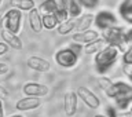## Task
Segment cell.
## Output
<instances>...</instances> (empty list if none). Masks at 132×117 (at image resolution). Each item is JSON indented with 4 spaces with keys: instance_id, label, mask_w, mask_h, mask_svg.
I'll list each match as a JSON object with an SVG mask.
<instances>
[{
    "instance_id": "52a82bcc",
    "label": "cell",
    "mask_w": 132,
    "mask_h": 117,
    "mask_svg": "<svg viewBox=\"0 0 132 117\" xmlns=\"http://www.w3.org/2000/svg\"><path fill=\"white\" fill-rule=\"evenodd\" d=\"M22 91L28 97H45L48 94V87L39 83H26Z\"/></svg>"
},
{
    "instance_id": "30bf717a",
    "label": "cell",
    "mask_w": 132,
    "mask_h": 117,
    "mask_svg": "<svg viewBox=\"0 0 132 117\" xmlns=\"http://www.w3.org/2000/svg\"><path fill=\"white\" fill-rule=\"evenodd\" d=\"M98 37H99V33L96 30H89L88 29V30H84V32H76L73 35V41L85 45V44L91 43V41L96 40Z\"/></svg>"
},
{
    "instance_id": "f546056e",
    "label": "cell",
    "mask_w": 132,
    "mask_h": 117,
    "mask_svg": "<svg viewBox=\"0 0 132 117\" xmlns=\"http://www.w3.org/2000/svg\"><path fill=\"white\" fill-rule=\"evenodd\" d=\"M7 51H8V45L4 43V41H0V57L4 55Z\"/></svg>"
},
{
    "instance_id": "ffe728a7",
    "label": "cell",
    "mask_w": 132,
    "mask_h": 117,
    "mask_svg": "<svg viewBox=\"0 0 132 117\" xmlns=\"http://www.w3.org/2000/svg\"><path fill=\"white\" fill-rule=\"evenodd\" d=\"M56 30L59 35H69L72 30H74V19L69 18L68 21H65V22H61L56 26Z\"/></svg>"
},
{
    "instance_id": "484cf974",
    "label": "cell",
    "mask_w": 132,
    "mask_h": 117,
    "mask_svg": "<svg viewBox=\"0 0 132 117\" xmlns=\"http://www.w3.org/2000/svg\"><path fill=\"white\" fill-rule=\"evenodd\" d=\"M122 72L128 76V79L132 81V65H124L122 66Z\"/></svg>"
},
{
    "instance_id": "ba28073f",
    "label": "cell",
    "mask_w": 132,
    "mask_h": 117,
    "mask_svg": "<svg viewBox=\"0 0 132 117\" xmlns=\"http://www.w3.org/2000/svg\"><path fill=\"white\" fill-rule=\"evenodd\" d=\"M77 94L73 92V91H69V92L65 94L63 97V110L66 116L72 117L76 114L77 112Z\"/></svg>"
},
{
    "instance_id": "836d02e7",
    "label": "cell",
    "mask_w": 132,
    "mask_h": 117,
    "mask_svg": "<svg viewBox=\"0 0 132 117\" xmlns=\"http://www.w3.org/2000/svg\"><path fill=\"white\" fill-rule=\"evenodd\" d=\"M0 117H4V110H3V102L0 99Z\"/></svg>"
},
{
    "instance_id": "ac0fdd59",
    "label": "cell",
    "mask_w": 132,
    "mask_h": 117,
    "mask_svg": "<svg viewBox=\"0 0 132 117\" xmlns=\"http://www.w3.org/2000/svg\"><path fill=\"white\" fill-rule=\"evenodd\" d=\"M39 12H41L43 15H47V14H55L56 11V4L54 0H43V3L39 6Z\"/></svg>"
},
{
    "instance_id": "8fae6325",
    "label": "cell",
    "mask_w": 132,
    "mask_h": 117,
    "mask_svg": "<svg viewBox=\"0 0 132 117\" xmlns=\"http://www.w3.org/2000/svg\"><path fill=\"white\" fill-rule=\"evenodd\" d=\"M26 64L32 70H36V72H48L50 68H51V66H50V62L43 59V58H40V57L28 58Z\"/></svg>"
},
{
    "instance_id": "e0dca14e",
    "label": "cell",
    "mask_w": 132,
    "mask_h": 117,
    "mask_svg": "<svg viewBox=\"0 0 132 117\" xmlns=\"http://www.w3.org/2000/svg\"><path fill=\"white\" fill-rule=\"evenodd\" d=\"M10 4L19 11H30L35 8V0H10Z\"/></svg>"
},
{
    "instance_id": "83f0119b",
    "label": "cell",
    "mask_w": 132,
    "mask_h": 117,
    "mask_svg": "<svg viewBox=\"0 0 132 117\" xmlns=\"http://www.w3.org/2000/svg\"><path fill=\"white\" fill-rule=\"evenodd\" d=\"M124 39H125V43H127V44H132V28H131L128 32H125Z\"/></svg>"
},
{
    "instance_id": "5bb4252c",
    "label": "cell",
    "mask_w": 132,
    "mask_h": 117,
    "mask_svg": "<svg viewBox=\"0 0 132 117\" xmlns=\"http://www.w3.org/2000/svg\"><path fill=\"white\" fill-rule=\"evenodd\" d=\"M29 25H30V29L35 33H41L43 30V24H41V15L37 8H33V10L29 11Z\"/></svg>"
},
{
    "instance_id": "4316f807",
    "label": "cell",
    "mask_w": 132,
    "mask_h": 117,
    "mask_svg": "<svg viewBox=\"0 0 132 117\" xmlns=\"http://www.w3.org/2000/svg\"><path fill=\"white\" fill-rule=\"evenodd\" d=\"M125 8H132V0H124V2L120 4L118 10H125Z\"/></svg>"
},
{
    "instance_id": "8992f818",
    "label": "cell",
    "mask_w": 132,
    "mask_h": 117,
    "mask_svg": "<svg viewBox=\"0 0 132 117\" xmlns=\"http://www.w3.org/2000/svg\"><path fill=\"white\" fill-rule=\"evenodd\" d=\"M77 97L81 98V101L84 102L89 109H98V107L101 106V99H99L91 90L87 88V87H78Z\"/></svg>"
},
{
    "instance_id": "9c48e42d",
    "label": "cell",
    "mask_w": 132,
    "mask_h": 117,
    "mask_svg": "<svg viewBox=\"0 0 132 117\" xmlns=\"http://www.w3.org/2000/svg\"><path fill=\"white\" fill-rule=\"evenodd\" d=\"M40 105H41L40 98H37V97H26V98L19 99V101L15 103V109L19 110V112H28V110L37 109Z\"/></svg>"
},
{
    "instance_id": "d6a6232c",
    "label": "cell",
    "mask_w": 132,
    "mask_h": 117,
    "mask_svg": "<svg viewBox=\"0 0 132 117\" xmlns=\"http://www.w3.org/2000/svg\"><path fill=\"white\" fill-rule=\"evenodd\" d=\"M8 70H10L8 65H6V64H0V74H6Z\"/></svg>"
},
{
    "instance_id": "d590c367",
    "label": "cell",
    "mask_w": 132,
    "mask_h": 117,
    "mask_svg": "<svg viewBox=\"0 0 132 117\" xmlns=\"http://www.w3.org/2000/svg\"><path fill=\"white\" fill-rule=\"evenodd\" d=\"M95 117H109V116H103V114H96Z\"/></svg>"
},
{
    "instance_id": "f1b7e54d",
    "label": "cell",
    "mask_w": 132,
    "mask_h": 117,
    "mask_svg": "<svg viewBox=\"0 0 132 117\" xmlns=\"http://www.w3.org/2000/svg\"><path fill=\"white\" fill-rule=\"evenodd\" d=\"M114 117H132V112H122V110H117Z\"/></svg>"
},
{
    "instance_id": "277c9868",
    "label": "cell",
    "mask_w": 132,
    "mask_h": 117,
    "mask_svg": "<svg viewBox=\"0 0 132 117\" xmlns=\"http://www.w3.org/2000/svg\"><path fill=\"white\" fill-rule=\"evenodd\" d=\"M94 24L96 25L98 29L106 30V29H109V28L116 26L117 18H116V15L111 11L103 10V11H99L96 15H94Z\"/></svg>"
},
{
    "instance_id": "9a60e30c",
    "label": "cell",
    "mask_w": 132,
    "mask_h": 117,
    "mask_svg": "<svg viewBox=\"0 0 132 117\" xmlns=\"http://www.w3.org/2000/svg\"><path fill=\"white\" fill-rule=\"evenodd\" d=\"M92 24H94V15L92 14L81 15V17H78V18L74 19V30H77V32L88 30Z\"/></svg>"
},
{
    "instance_id": "3957f363",
    "label": "cell",
    "mask_w": 132,
    "mask_h": 117,
    "mask_svg": "<svg viewBox=\"0 0 132 117\" xmlns=\"http://www.w3.org/2000/svg\"><path fill=\"white\" fill-rule=\"evenodd\" d=\"M2 25L8 32L14 33V35H18L21 32V26H22V11L16 10V8L8 10L6 12V15L3 17Z\"/></svg>"
},
{
    "instance_id": "4fadbf2b",
    "label": "cell",
    "mask_w": 132,
    "mask_h": 117,
    "mask_svg": "<svg viewBox=\"0 0 132 117\" xmlns=\"http://www.w3.org/2000/svg\"><path fill=\"white\" fill-rule=\"evenodd\" d=\"M65 10L68 12L69 18L76 19L81 15L82 6H81L80 0H65Z\"/></svg>"
},
{
    "instance_id": "7a4b0ae2",
    "label": "cell",
    "mask_w": 132,
    "mask_h": 117,
    "mask_svg": "<svg viewBox=\"0 0 132 117\" xmlns=\"http://www.w3.org/2000/svg\"><path fill=\"white\" fill-rule=\"evenodd\" d=\"M124 35H125V32H124V29L120 28V26H113V28L106 29V30H102V39L106 41V44L107 45H114V47L120 48L121 51L127 45Z\"/></svg>"
},
{
    "instance_id": "1f68e13d",
    "label": "cell",
    "mask_w": 132,
    "mask_h": 117,
    "mask_svg": "<svg viewBox=\"0 0 132 117\" xmlns=\"http://www.w3.org/2000/svg\"><path fill=\"white\" fill-rule=\"evenodd\" d=\"M56 4V10H65V0H54Z\"/></svg>"
},
{
    "instance_id": "2e32d148",
    "label": "cell",
    "mask_w": 132,
    "mask_h": 117,
    "mask_svg": "<svg viewBox=\"0 0 132 117\" xmlns=\"http://www.w3.org/2000/svg\"><path fill=\"white\" fill-rule=\"evenodd\" d=\"M106 45H107L106 41L103 40V39H99V37H98L96 40H94V41H91V43L85 44L84 48H82V51H84V54H87V55H91V54H98L102 48H105Z\"/></svg>"
},
{
    "instance_id": "4dcf8cb0",
    "label": "cell",
    "mask_w": 132,
    "mask_h": 117,
    "mask_svg": "<svg viewBox=\"0 0 132 117\" xmlns=\"http://www.w3.org/2000/svg\"><path fill=\"white\" fill-rule=\"evenodd\" d=\"M7 98H8V91L4 87L0 85V99L3 101V99H7Z\"/></svg>"
},
{
    "instance_id": "74e56055",
    "label": "cell",
    "mask_w": 132,
    "mask_h": 117,
    "mask_svg": "<svg viewBox=\"0 0 132 117\" xmlns=\"http://www.w3.org/2000/svg\"><path fill=\"white\" fill-rule=\"evenodd\" d=\"M2 2H3V0H0V4H2Z\"/></svg>"
},
{
    "instance_id": "6da1fadb",
    "label": "cell",
    "mask_w": 132,
    "mask_h": 117,
    "mask_svg": "<svg viewBox=\"0 0 132 117\" xmlns=\"http://www.w3.org/2000/svg\"><path fill=\"white\" fill-rule=\"evenodd\" d=\"M121 50L114 47V45H106L102 48L96 55H95V68L96 72L101 74H105L110 70V68L114 65V62L120 58Z\"/></svg>"
},
{
    "instance_id": "d4e9b609",
    "label": "cell",
    "mask_w": 132,
    "mask_h": 117,
    "mask_svg": "<svg viewBox=\"0 0 132 117\" xmlns=\"http://www.w3.org/2000/svg\"><path fill=\"white\" fill-rule=\"evenodd\" d=\"M82 7H88V8H94L99 4V0H80Z\"/></svg>"
},
{
    "instance_id": "8d00e7d4",
    "label": "cell",
    "mask_w": 132,
    "mask_h": 117,
    "mask_svg": "<svg viewBox=\"0 0 132 117\" xmlns=\"http://www.w3.org/2000/svg\"><path fill=\"white\" fill-rule=\"evenodd\" d=\"M129 112H132V106H131V107H129Z\"/></svg>"
},
{
    "instance_id": "603a6c76",
    "label": "cell",
    "mask_w": 132,
    "mask_h": 117,
    "mask_svg": "<svg viewBox=\"0 0 132 117\" xmlns=\"http://www.w3.org/2000/svg\"><path fill=\"white\" fill-rule=\"evenodd\" d=\"M118 11L120 15L122 17V19L132 25V8H125V10H118Z\"/></svg>"
},
{
    "instance_id": "e575fe53",
    "label": "cell",
    "mask_w": 132,
    "mask_h": 117,
    "mask_svg": "<svg viewBox=\"0 0 132 117\" xmlns=\"http://www.w3.org/2000/svg\"><path fill=\"white\" fill-rule=\"evenodd\" d=\"M10 117H23L22 114H12V116H10Z\"/></svg>"
},
{
    "instance_id": "cb8c5ba5",
    "label": "cell",
    "mask_w": 132,
    "mask_h": 117,
    "mask_svg": "<svg viewBox=\"0 0 132 117\" xmlns=\"http://www.w3.org/2000/svg\"><path fill=\"white\" fill-rule=\"evenodd\" d=\"M68 48L72 50V51L76 54V55H80V52H82V48H84V45H82V44H78V43H74V41H73V43L70 44Z\"/></svg>"
},
{
    "instance_id": "7c38bea8",
    "label": "cell",
    "mask_w": 132,
    "mask_h": 117,
    "mask_svg": "<svg viewBox=\"0 0 132 117\" xmlns=\"http://www.w3.org/2000/svg\"><path fill=\"white\" fill-rule=\"evenodd\" d=\"M2 37L3 40L6 41V44L8 47L14 48V50H22L23 44H22V40L18 37V35H14V33L8 32L7 29H3L2 30Z\"/></svg>"
},
{
    "instance_id": "7402d4cb",
    "label": "cell",
    "mask_w": 132,
    "mask_h": 117,
    "mask_svg": "<svg viewBox=\"0 0 132 117\" xmlns=\"http://www.w3.org/2000/svg\"><path fill=\"white\" fill-rule=\"evenodd\" d=\"M122 64L124 65H132V44L125 50L122 55Z\"/></svg>"
},
{
    "instance_id": "5b68a950",
    "label": "cell",
    "mask_w": 132,
    "mask_h": 117,
    "mask_svg": "<svg viewBox=\"0 0 132 117\" xmlns=\"http://www.w3.org/2000/svg\"><path fill=\"white\" fill-rule=\"evenodd\" d=\"M55 61L56 64L62 68H73L78 61V55H76L70 48H62L55 54Z\"/></svg>"
},
{
    "instance_id": "44dd1931",
    "label": "cell",
    "mask_w": 132,
    "mask_h": 117,
    "mask_svg": "<svg viewBox=\"0 0 132 117\" xmlns=\"http://www.w3.org/2000/svg\"><path fill=\"white\" fill-rule=\"evenodd\" d=\"M98 83H99V87H101V88H102L103 91H107V90L110 88V85L113 84V81H111L109 77H106V76H102V77H99Z\"/></svg>"
},
{
    "instance_id": "d6986e66",
    "label": "cell",
    "mask_w": 132,
    "mask_h": 117,
    "mask_svg": "<svg viewBox=\"0 0 132 117\" xmlns=\"http://www.w3.org/2000/svg\"><path fill=\"white\" fill-rule=\"evenodd\" d=\"M41 24H43V28L51 30V29H55L59 25V21L56 19V17L54 14H47L41 17Z\"/></svg>"
}]
</instances>
